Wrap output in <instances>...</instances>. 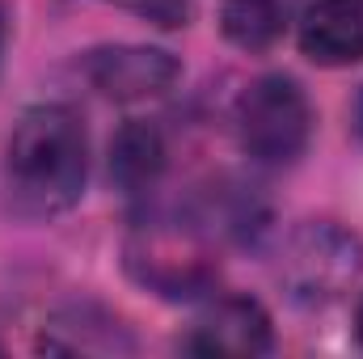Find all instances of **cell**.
I'll list each match as a JSON object with an SVG mask.
<instances>
[{"instance_id": "cell-5", "label": "cell", "mask_w": 363, "mask_h": 359, "mask_svg": "<svg viewBox=\"0 0 363 359\" xmlns=\"http://www.w3.org/2000/svg\"><path fill=\"white\" fill-rule=\"evenodd\" d=\"M85 81L110 101H148L174 89L182 64L174 51L148 47V43H106L85 55Z\"/></svg>"}, {"instance_id": "cell-9", "label": "cell", "mask_w": 363, "mask_h": 359, "mask_svg": "<svg viewBox=\"0 0 363 359\" xmlns=\"http://www.w3.org/2000/svg\"><path fill=\"white\" fill-rule=\"evenodd\" d=\"M169 165V148L157 123L148 118H127L110 136V182L127 194L152 190Z\"/></svg>"}, {"instance_id": "cell-13", "label": "cell", "mask_w": 363, "mask_h": 359, "mask_svg": "<svg viewBox=\"0 0 363 359\" xmlns=\"http://www.w3.org/2000/svg\"><path fill=\"white\" fill-rule=\"evenodd\" d=\"M355 131L363 136V89H359V97H355Z\"/></svg>"}, {"instance_id": "cell-7", "label": "cell", "mask_w": 363, "mask_h": 359, "mask_svg": "<svg viewBox=\"0 0 363 359\" xmlns=\"http://www.w3.org/2000/svg\"><path fill=\"white\" fill-rule=\"evenodd\" d=\"M296 43L321 68L363 64V0H313L300 17Z\"/></svg>"}, {"instance_id": "cell-14", "label": "cell", "mask_w": 363, "mask_h": 359, "mask_svg": "<svg viewBox=\"0 0 363 359\" xmlns=\"http://www.w3.org/2000/svg\"><path fill=\"white\" fill-rule=\"evenodd\" d=\"M355 338H359V347H363V300H359V309H355Z\"/></svg>"}, {"instance_id": "cell-1", "label": "cell", "mask_w": 363, "mask_h": 359, "mask_svg": "<svg viewBox=\"0 0 363 359\" xmlns=\"http://www.w3.org/2000/svg\"><path fill=\"white\" fill-rule=\"evenodd\" d=\"M89 182L85 118L64 101L30 106L4 148V199L21 220L72 211Z\"/></svg>"}, {"instance_id": "cell-8", "label": "cell", "mask_w": 363, "mask_h": 359, "mask_svg": "<svg viewBox=\"0 0 363 359\" xmlns=\"http://www.w3.org/2000/svg\"><path fill=\"white\" fill-rule=\"evenodd\" d=\"M38 347L55 351V355H118V351H135V338L106 309L68 304V309H55L47 317V326L38 334Z\"/></svg>"}, {"instance_id": "cell-12", "label": "cell", "mask_w": 363, "mask_h": 359, "mask_svg": "<svg viewBox=\"0 0 363 359\" xmlns=\"http://www.w3.org/2000/svg\"><path fill=\"white\" fill-rule=\"evenodd\" d=\"M4 47H9V13L0 4V64H4Z\"/></svg>"}, {"instance_id": "cell-2", "label": "cell", "mask_w": 363, "mask_h": 359, "mask_svg": "<svg viewBox=\"0 0 363 359\" xmlns=\"http://www.w3.org/2000/svg\"><path fill=\"white\" fill-rule=\"evenodd\" d=\"M363 275V241L338 220H304L283 237L279 283L296 304H334Z\"/></svg>"}, {"instance_id": "cell-6", "label": "cell", "mask_w": 363, "mask_h": 359, "mask_svg": "<svg viewBox=\"0 0 363 359\" xmlns=\"http://www.w3.org/2000/svg\"><path fill=\"white\" fill-rule=\"evenodd\" d=\"M186 355H271L274 321L254 296H216L178 343Z\"/></svg>"}, {"instance_id": "cell-4", "label": "cell", "mask_w": 363, "mask_h": 359, "mask_svg": "<svg viewBox=\"0 0 363 359\" xmlns=\"http://www.w3.org/2000/svg\"><path fill=\"white\" fill-rule=\"evenodd\" d=\"M127 270L161 300H199L220 279L199 220H144L127 241Z\"/></svg>"}, {"instance_id": "cell-10", "label": "cell", "mask_w": 363, "mask_h": 359, "mask_svg": "<svg viewBox=\"0 0 363 359\" xmlns=\"http://www.w3.org/2000/svg\"><path fill=\"white\" fill-rule=\"evenodd\" d=\"M287 21H291V0H224L220 4V34L250 55H262L274 43H283Z\"/></svg>"}, {"instance_id": "cell-11", "label": "cell", "mask_w": 363, "mask_h": 359, "mask_svg": "<svg viewBox=\"0 0 363 359\" xmlns=\"http://www.w3.org/2000/svg\"><path fill=\"white\" fill-rule=\"evenodd\" d=\"M101 4H114V9H127L135 17H148L152 26L161 30H178L194 17V0H101Z\"/></svg>"}, {"instance_id": "cell-3", "label": "cell", "mask_w": 363, "mask_h": 359, "mask_svg": "<svg viewBox=\"0 0 363 359\" xmlns=\"http://www.w3.org/2000/svg\"><path fill=\"white\" fill-rule=\"evenodd\" d=\"M237 140L250 161L267 170H287L308 153L313 101L296 77H258L237 101Z\"/></svg>"}]
</instances>
